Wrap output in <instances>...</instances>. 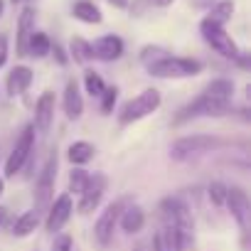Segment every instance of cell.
<instances>
[{"label":"cell","instance_id":"1","mask_svg":"<svg viewBox=\"0 0 251 251\" xmlns=\"http://www.w3.org/2000/svg\"><path fill=\"white\" fill-rule=\"evenodd\" d=\"M160 219H163V224L173 226V229L180 234L185 249L192 244V236H195V219H192L190 207H187L180 197H165V200L160 202Z\"/></svg>","mask_w":251,"mask_h":251},{"label":"cell","instance_id":"2","mask_svg":"<svg viewBox=\"0 0 251 251\" xmlns=\"http://www.w3.org/2000/svg\"><path fill=\"white\" fill-rule=\"evenodd\" d=\"M160 103H163L160 91H158V89H146V91H141L138 96L128 99V101L121 106V111H118V123H121V126H131V123H136V121H143V118H148L151 113H155V111L160 108Z\"/></svg>","mask_w":251,"mask_h":251},{"label":"cell","instance_id":"3","mask_svg":"<svg viewBox=\"0 0 251 251\" xmlns=\"http://www.w3.org/2000/svg\"><path fill=\"white\" fill-rule=\"evenodd\" d=\"M200 32H202L204 42H207L217 54H222L224 59L239 62L241 67H249V57H246V52H241V50L236 47V42L231 40V35H226V30H224V27H219V25H212V23L202 20V23H200Z\"/></svg>","mask_w":251,"mask_h":251},{"label":"cell","instance_id":"4","mask_svg":"<svg viewBox=\"0 0 251 251\" xmlns=\"http://www.w3.org/2000/svg\"><path fill=\"white\" fill-rule=\"evenodd\" d=\"M151 76H158V79H190V76H197L204 67L200 59H190V57H173V54H165L163 59L153 62L146 67Z\"/></svg>","mask_w":251,"mask_h":251},{"label":"cell","instance_id":"5","mask_svg":"<svg viewBox=\"0 0 251 251\" xmlns=\"http://www.w3.org/2000/svg\"><path fill=\"white\" fill-rule=\"evenodd\" d=\"M229 111V101H219V99H212L207 94H200L197 99H192L187 106H182L177 111V116L173 118L175 126H182L187 121H195V118H209V116H222Z\"/></svg>","mask_w":251,"mask_h":251},{"label":"cell","instance_id":"6","mask_svg":"<svg viewBox=\"0 0 251 251\" xmlns=\"http://www.w3.org/2000/svg\"><path fill=\"white\" fill-rule=\"evenodd\" d=\"M222 141L214 138V136H204V133H195V136H185L180 141L173 143L170 148V158L177 160V163H185L195 155H202V153H209L214 148H219Z\"/></svg>","mask_w":251,"mask_h":251},{"label":"cell","instance_id":"7","mask_svg":"<svg viewBox=\"0 0 251 251\" xmlns=\"http://www.w3.org/2000/svg\"><path fill=\"white\" fill-rule=\"evenodd\" d=\"M32 151H35V128H32V123H30V126H25L23 133L18 136L15 148H13V153L8 155V160H5V177H15V175L27 165Z\"/></svg>","mask_w":251,"mask_h":251},{"label":"cell","instance_id":"8","mask_svg":"<svg viewBox=\"0 0 251 251\" xmlns=\"http://www.w3.org/2000/svg\"><path fill=\"white\" fill-rule=\"evenodd\" d=\"M54 180H57V153H52L37 177L35 185V207L37 212H47V207L54 200Z\"/></svg>","mask_w":251,"mask_h":251},{"label":"cell","instance_id":"9","mask_svg":"<svg viewBox=\"0 0 251 251\" xmlns=\"http://www.w3.org/2000/svg\"><path fill=\"white\" fill-rule=\"evenodd\" d=\"M121 209H123V200H116L111 204H106V209L101 212V217L96 219V226H94V236L101 246H108L111 239H113V231L118 226V217H121Z\"/></svg>","mask_w":251,"mask_h":251},{"label":"cell","instance_id":"10","mask_svg":"<svg viewBox=\"0 0 251 251\" xmlns=\"http://www.w3.org/2000/svg\"><path fill=\"white\" fill-rule=\"evenodd\" d=\"M72 212H74L72 195H59L57 200H52V204L47 207V219H45L47 231H52V234L62 231L67 226V222L72 219Z\"/></svg>","mask_w":251,"mask_h":251},{"label":"cell","instance_id":"11","mask_svg":"<svg viewBox=\"0 0 251 251\" xmlns=\"http://www.w3.org/2000/svg\"><path fill=\"white\" fill-rule=\"evenodd\" d=\"M106 185H108L106 175H101V173H94V175L89 177V187H86V190L79 195V204H76V209H79L81 214H89V212H94V209L101 204V200H103Z\"/></svg>","mask_w":251,"mask_h":251},{"label":"cell","instance_id":"12","mask_svg":"<svg viewBox=\"0 0 251 251\" xmlns=\"http://www.w3.org/2000/svg\"><path fill=\"white\" fill-rule=\"evenodd\" d=\"M229 214L236 219V224L241 229L249 226V214H251V204H249V195L241 190V187H226V200H224Z\"/></svg>","mask_w":251,"mask_h":251},{"label":"cell","instance_id":"13","mask_svg":"<svg viewBox=\"0 0 251 251\" xmlns=\"http://www.w3.org/2000/svg\"><path fill=\"white\" fill-rule=\"evenodd\" d=\"M54 91H42L37 103H35V121H32V128L37 133H50L52 128V121H54Z\"/></svg>","mask_w":251,"mask_h":251},{"label":"cell","instance_id":"14","mask_svg":"<svg viewBox=\"0 0 251 251\" xmlns=\"http://www.w3.org/2000/svg\"><path fill=\"white\" fill-rule=\"evenodd\" d=\"M89 45H91V57L101 62H116L123 54V40L118 35H103Z\"/></svg>","mask_w":251,"mask_h":251},{"label":"cell","instance_id":"15","mask_svg":"<svg viewBox=\"0 0 251 251\" xmlns=\"http://www.w3.org/2000/svg\"><path fill=\"white\" fill-rule=\"evenodd\" d=\"M32 79H35V74H32L30 67H23V64H20V67H13L10 74H8V81H5L8 94H10V96H23V94L30 89Z\"/></svg>","mask_w":251,"mask_h":251},{"label":"cell","instance_id":"16","mask_svg":"<svg viewBox=\"0 0 251 251\" xmlns=\"http://www.w3.org/2000/svg\"><path fill=\"white\" fill-rule=\"evenodd\" d=\"M118 224H121V229L126 234H138L146 226V212H143V207H138V204L123 207L121 209V217H118Z\"/></svg>","mask_w":251,"mask_h":251},{"label":"cell","instance_id":"17","mask_svg":"<svg viewBox=\"0 0 251 251\" xmlns=\"http://www.w3.org/2000/svg\"><path fill=\"white\" fill-rule=\"evenodd\" d=\"M62 106H64L67 118H72V121H79V118H81V113H84V99H81V94H79V84H76V81H67Z\"/></svg>","mask_w":251,"mask_h":251},{"label":"cell","instance_id":"18","mask_svg":"<svg viewBox=\"0 0 251 251\" xmlns=\"http://www.w3.org/2000/svg\"><path fill=\"white\" fill-rule=\"evenodd\" d=\"M32 32H35V10L25 8L18 20V54L20 57H27V42Z\"/></svg>","mask_w":251,"mask_h":251},{"label":"cell","instance_id":"19","mask_svg":"<svg viewBox=\"0 0 251 251\" xmlns=\"http://www.w3.org/2000/svg\"><path fill=\"white\" fill-rule=\"evenodd\" d=\"M231 15H234V0H219V3H212L209 5V13H207L204 20L212 23V25L224 27L231 20Z\"/></svg>","mask_w":251,"mask_h":251},{"label":"cell","instance_id":"20","mask_svg":"<svg viewBox=\"0 0 251 251\" xmlns=\"http://www.w3.org/2000/svg\"><path fill=\"white\" fill-rule=\"evenodd\" d=\"M72 15H74L76 20L86 23V25H99V23L103 20L101 10H99L94 3H91V0H79V3H74V8H72Z\"/></svg>","mask_w":251,"mask_h":251},{"label":"cell","instance_id":"21","mask_svg":"<svg viewBox=\"0 0 251 251\" xmlns=\"http://www.w3.org/2000/svg\"><path fill=\"white\" fill-rule=\"evenodd\" d=\"M37 224H40V212H35V209L23 212V214L15 219V224H13V234H15L18 239H25V236H30V234L37 229Z\"/></svg>","mask_w":251,"mask_h":251},{"label":"cell","instance_id":"22","mask_svg":"<svg viewBox=\"0 0 251 251\" xmlns=\"http://www.w3.org/2000/svg\"><path fill=\"white\" fill-rule=\"evenodd\" d=\"M202 94L231 103V96H234V81H231V79H214V81H209V84L202 89Z\"/></svg>","mask_w":251,"mask_h":251},{"label":"cell","instance_id":"23","mask_svg":"<svg viewBox=\"0 0 251 251\" xmlns=\"http://www.w3.org/2000/svg\"><path fill=\"white\" fill-rule=\"evenodd\" d=\"M94 155H96V151H94V146L86 143V141H76V143H72L69 151H67V158H69L72 165H86L89 160H94Z\"/></svg>","mask_w":251,"mask_h":251},{"label":"cell","instance_id":"24","mask_svg":"<svg viewBox=\"0 0 251 251\" xmlns=\"http://www.w3.org/2000/svg\"><path fill=\"white\" fill-rule=\"evenodd\" d=\"M52 52V40L45 35V32H32L30 35V42H27V57H35V59H42Z\"/></svg>","mask_w":251,"mask_h":251},{"label":"cell","instance_id":"25","mask_svg":"<svg viewBox=\"0 0 251 251\" xmlns=\"http://www.w3.org/2000/svg\"><path fill=\"white\" fill-rule=\"evenodd\" d=\"M69 54L76 64H89L94 57H91V45L84 40V37H72L69 42Z\"/></svg>","mask_w":251,"mask_h":251},{"label":"cell","instance_id":"26","mask_svg":"<svg viewBox=\"0 0 251 251\" xmlns=\"http://www.w3.org/2000/svg\"><path fill=\"white\" fill-rule=\"evenodd\" d=\"M89 177H91L89 170L74 168V170L69 173V192H67V195H76V197H79V195L89 187Z\"/></svg>","mask_w":251,"mask_h":251},{"label":"cell","instance_id":"27","mask_svg":"<svg viewBox=\"0 0 251 251\" xmlns=\"http://www.w3.org/2000/svg\"><path fill=\"white\" fill-rule=\"evenodd\" d=\"M84 86H86V94H91L94 99H99V96L106 91V84H103L101 74H96V72H91V69L84 72Z\"/></svg>","mask_w":251,"mask_h":251},{"label":"cell","instance_id":"28","mask_svg":"<svg viewBox=\"0 0 251 251\" xmlns=\"http://www.w3.org/2000/svg\"><path fill=\"white\" fill-rule=\"evenodd\" d=\"M165 54H170V52H168V50H163V47H153V45H148V47H143V50H141V62L148 67V64H153V62L163 59Z\"/></svg>","mask_w":251,"mask_h":251},{"label":"cell","instance_id":"29","mask_svg":"<svg viewBox=\"0 0 251 251\" xmlns=\"http://www.w3.org/2000/svg\"><path fill=\"white\" fill-rule=\"evenodd\" d=\"M99 99H101V111L103 113H111L113 106H116V99H118V86H106V91Z\"/></svg>","mask_w":251,"mask_h":251},{"label":"cell","instance_id":"30","mask_svg":"<svg viewBox=\"0 0 251 251\" xmlns=\"http://www.w3.org/2000/svg\"><path fill=\"white\" fill-rule=\"evenodd\" d=\"M209 200H212V204L222 207L224 200H226V185H222V182H212V185H209Z\"/></svg>","mask_w":251,"mask_h":251},{"label":"cell","instance_id":"31","mask_svg":"<svg viewBox=\"0 0 251 251\" xmlns=\"http://www.w3.org/2000/svg\"><path fill=\"white\" fill-rule=\"evenodd\" d=\"M52 251H74V241L69 234H59L52 241Z\"/></svg>","mask_w":251,"mask_h":251},{"label":"cell","instance_id":"32","mask_svg":"<svg viewBox=\"0 0 251 251\" xmlns=\"http://www.w3.org/2000/svg\"><path fill=\"white\" fill-rule=\"evenodd\" d=\"M8 62V35H0V69Z\"/></svg>","mask_w":251,"mask_h":251},{"label":"cell","instance_id":"33","mask_svg":"<svg viewBox=\"0 0 251 251\" xmlns=\"http://www.w3.org/2000/svg\"><path fill=\"white\" fill-rule=\"evenodd\" d=\"M52 50H54V57H57V62H59V64H62V67H64V64H67V62H69V57H67V54H64V50H62V47H59V45H54V47H52Z\"/></svg>","mask_w":251,"mask_h":251},{"label":"cell","instance_id":"34","mask_svg":"<svg viewBox=\"0 0 251 251\" xmlns=\"http://www.w3.org/2000/svg\"><path fill=\"white\" fill-rule=\"evenodd\" d=\"M108 3H111L113 8H121V10H123V8H128V0H108Z\"/></svg>","mask_w":251,"mask_h":251},{"label":"cell","instance_id":"35","mask_svg":"<svg viewBox=\"0 0 251 251\" xmlns=\"http://www.w3.org/2000/svg\"><path fill=\"white\" fill-rule=\"evenodd\" d=\"M192 3H195L197 8H209V5L214 3V0H192Z\"/></svg>","mask_w":251,"mask_h":251},{"label":"cell","instance_id":"36","mask_svg":"<svg viewBox=\"0 0 251 251\" xmlns=\"http://www.w3.org/2000/svg\"><path fill=\"white\" fill-rule=\"evenodd\" d=\"M173 3H175V0H153V5H158V8H168Z\"/></svg>","mask_w":251,"mask_h":251},{"label":"cell","instance_id":"37","mask_svg":"<svg viewBox=\"0 0 251 251\" xmlns=\"http://www.w3.org/2000/svg\"><path fill=\"white\" fill-rule=\"evenodd\" d=\"M3 192H5V180L0 177V197H3Z\"/></svg>","mask_w":251,"mask_h":251},{"label":"cell","instance_id":"38","mask_svg":"<svg viewBox=\"0 0 251 251\" xmlns=\"http://www.w3.org/2000/svg\"><path fill=\"white\" fill-rule=\"evenodd\" d=\"M3 217H5V209H3V207H0V224H3Z\"/></svg>","mask_w":251,"mask_h":251},{"label":"cell","instance_id":"39","mask_svg":"<svg viewBox=\"0 0 251 251\" xmlns=\"http://www.w3.org/2000/svg\"><path fill=\"white\" fill-rule=\"evenodd\" d=\"M3 8H5V3H3V0H0V15H3Z\"/></svg>","mask_w":251,"mask_h":251},{"label":"cell","instance_id":"40","mask_svg":"<svg viewBox=\"0 0 251 251\" xmlns=\"http://www.w3.org/2000/svg\"><path fill=\"white\" fill-rule=\"evenodd\" d=\"M13 3H20V0H13Z\"/></svg>","mask_w":251,"mask_h":251}]
</instances>
